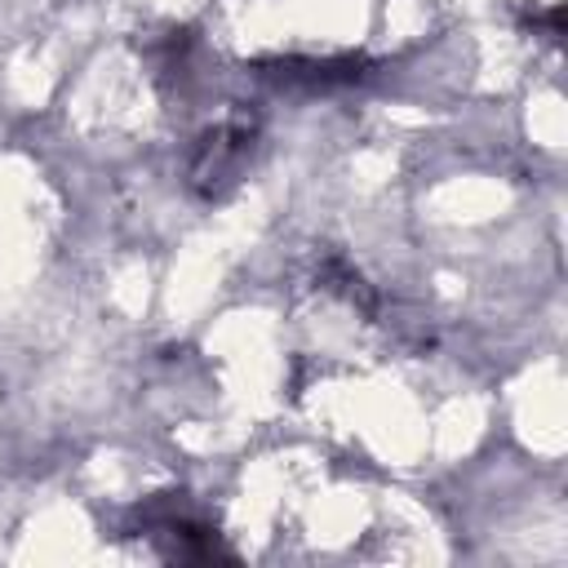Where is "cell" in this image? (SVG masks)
<instances>
[{"label": "cell", "mask_w": 568, "mask_h": 568, "mask_svg": "<svg viewBox=\"0 0 568 568\" xmlns=\"http://www.w3.org/2000/svg\"><path fill=\"white\" fill-rule=\"evenodd\" d=\"M257 142V115L253 111H231L226 120H217L213 129H204L186 155V182L195 195L213 200L226 186L240 182L248 155Z\"/></svg>", "instance_id": "6da1fadb"}, {"label": "cell", "mask_w": 568, "mask_h": 568, "mask_svg": "<svg viewBox=\"0 0 568 568\" xmlns=\"http://www.w3.org/2000/svg\"><path fill=\"white\" fill-rule=\"evenodd\" d=\"M257 75L280 80V84H306V89H328V84H355L368 75V58L337 53V58H262L253 62Z\"/></svg>", "instance_id": "7a4b0ae2"}]
</instances>
